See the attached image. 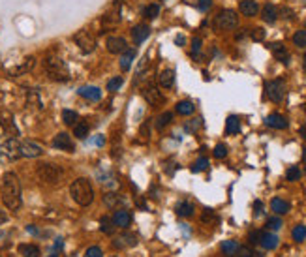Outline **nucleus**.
Returning <instances> with one entry per match:
<instances>
[{"label":"nucleus","instance_id":"obj_1","mask_svg":"<svg viewBox=\"0 0 306 257\" xmlns=\"http://www.w3.org/2000/svg\"><path fill=\"white\" fill-rule=\"evenodd\" d=\"M0 193H2V201H4L6 209L9 210L21 209V203H23L21 201V184H19V179L15 173H6L4 175Z\"/></svg>","mask_w":306,"mask_h":257},{"label":"nucleus","instance_id":"obj_2","mask_svg":"<svg viewBox=\"0 0 306 257\" xmlns=\"http://www.w3.org/2000/svg\"><path fill=\"white\" fill-rule=\"evenodd\" d=\"M70 193L77 205L81 207H88L94 199V190H92V184L87 181V179H77V181L72 182L70 186Z\"/></svg>","mask_w":306,"mask_h":257},{"label":"nucleus","instance_id":"obj_3","mask_svg":"<svg viewBox=\"0 0 306 257\" xmlns=\"http://www.w3.org/2000/svg\"><path fill=\"white\" fill-rule=\"evenodd\" d=\"M44 68H45L47 75L51 79H55V81L64 83V81L70 79V70L64 64V60H60L58 57H47L45 62H44Z\"/></svg>","mask_w":306,"mask_h":257},{"label":"nucleus","instance_id":"obj_4","mask_svg":"<svg viewBox=\"0 0 306 257\" xmlns=\"http://www.w3.org/2000/svg\"><path fill=\"white\" fill-rule=\"evenodd\" d=\"M36 173L40 177V181L47 182V184H58L62 181V175H64L62 169L58 165H53V163H40Z\"/></svg>","mask_w":306,"mask_h":257},{"label":"nucleus","instance_id":"obj_5","mask_svg":"<svg viewBox=\"0 0 306 257\" xmlns=\"http://www.w3.org/2000/svg\"><path fill=\"white\" fill-rule=\"evenodd\" d=\"M237 25H239V15L233 10H222L214 19V27L218 30H233L237 29Z\"/></svg>","mask_w":306,"mask_h":257},{"label":"nucleus","instance_id":"obj_6","mask_svg":"<svg viewBox=\"0 0 306 257\" xmlns=\"http://www.w3.org/2000/svg\"><path fill=\"white\" fill-rule=\"evenodd\" d=\"M265 90H267V96L274 104H280L284 98H286V81L284 79H274V81H269L265 85Z\"/></svg>","mask_w":306,"mask_h":257},{"label":"nucleus","instance_id":"obj_7","mask_svg":"<svg viewBox=\"0 0 306 257\" xmlns=\"http://www.w3.org/2000/svg\"><path fill=\"white\" fill-rule=\"evenodd\" d=\"M74 41H75V45L81 49L85 55H90L94 49H96V39H94V36L88 32V30H81V32H77Z\"/></svg>","mask_w":306,"mask_h":257},{"label":"nucleus","instance_id":"obj_8","mask_svg":"<svg viewBox=\"0 0 306 257\" xmlns=\"http://www.w3.org/2000/svg\"><path fill=\"white\" fill-rule=\"evenodd\" d=\"M19 147H21V143H19L17 139H15V137H9L8 141H4V143L0 145V154L9 158V160H15V158L21 156Z\"/></svg>","mask_w":306,"mask_h":257},{"label":"nucleus","instance_id":"obj_9","mask_svg":"<svg viewBox=\"0 0 306 257\" xmlns=\"http://www.w3.org/2000/svg\"><path fill=\"white\" fill-rule=\"evenodd\" d=\"M19 150H21V156H25V158H38V156H42V152H44V148L38 143H34V141H30V139L21 141Z\"/></svg>","mask_w":306,"mask_h":257},{"label":"nucleus","instance_id":"obj_10","mask_svg":"<svg viewBox=\"0 0 306 257\" xmlns=\"http://www.w3.org/2000/svg\"><path fill=\"white\" fill-rule=\"evenodd\" d=\"M143 98H145V100L149 102V105H152V107H158L160 104H164V96L158 90V86H154V85H149L147 88H143Z\"/></svg>","mask_w":306,"mask_h":257},{"label":"nucleus","instance_id":"obj_11","mask_svg":"<svg viewBox=\"0 0 306 257\" xmlns=\"http://www.w3.org/2000/svg\"><path fill=\"white\" fill-rule=\"evenodd\" d=\"M53 147H55V148H58V150H64V152H74V150H75L74 141L70 139V135L66 134V132L58 134L55 139H53Z\"/></svg>","mask_w":306,"mask_h":257},{"label":"nucleus","instance_id":"obj_12","mask_svg":"<svg viewBox=\"0 0 306 257\" xmlns=\"http://www.w3.org/2000/svg\"><path fill=\"white\" fill-rule=\"evenodd\" d=\"M105 45H107V51L109 53H124L126 51V39L121 38V36H109L107 38V41H105Z\"/></svg>","mask_w":306,"mask_h":257},{"label":"nucleus","instance_id":"obj_13","mask_svg":"<svg viewBox=\"0 0 306 257\" xmlns=\"http://www.w3.org/2000/svg\"><path fill=\"white\" fill-rule=\"evenodd\" d=\"M265 124H267L269 128H274V130H286V128L289 126L288 118L282 116V114H278V113L269 114V116L265 118Z\"/></svg>","mask_w":306,"mask_h":257},{"label":"nucleus","instance_id":"obj_14","mask_svg":"<svg viewBox=\"0 0 306 257\" xmlns=\"http://www.w3.org/2000/svg\"><path fill=\"white\" fill-rule=\"evenodd\" d=\"M77 92H79V96H83L85 100H90V102H100L102 100V90L98 86H81Z\"/></svg>","mask_w":306,"mask_h":257},{"label":"nucleus","instance_id":"obj_15","mask_svg":"<svg viewBox=\"0 0 306 257\" xmlns=\"http://www.w3.org/2000/svg\"><path fill=\"white\" fill-rule=\"evenodd\" d=\"M113 223H115L117 227H121V229L130 227L131 214L128 212V210H117V212H115V216H113Z\"/></svg>","mask_w":306,"mask_h":257},{"label":"nucleus","instance_id":"obj_16","mask_svg":"<svg viewBox=\"0 0 306 257\" xmlns=\"http://www.w3.org/2000/svg\"><path fill=\"white\" fill-rule=\"evenodd\" d=\"M239 10H241L242 15H246V17H254V15H258L260 6H258V2H256V0H241Z\"/></svg>","mask_w":306,"mask_h":257},{"label":"nucleus","instance_id":"obj_17","mask_svg":"<svg viewBox=\"0 0 306 257\" xmlns=\"http://www.w3.org/2000/svg\"><path fill=\"white\" fill-rule=\"evenodd\" d=\"M260 244L265 250H274V248L278 246V237L274 233H269V231H261Z\"/></svg>","mask_w":306,"mask_h":257},{"label":"nucleus","instance_id":"obj_18","mask_svg":"<svg viewBox=\"0 0 306 257\" xmlns=\"http://www.w3.org/2000/svg\"><path fill=\"white\" fill-rule=\"evenodd\" d=\"M270 51H272V55H274L276 60L284 62V64H288L289 62V53L284 43H270Z\"/></svg>","mask_w":306,"mask_h":257},{"label":"nucleus","instance_id":"obj_19","mask_svg":"<svg viewBox=\"0 0 306 257\" xmlns=\"http://www.w3.org/2000/svg\"><path fill=\"white\" fill-rule=\"evenodd\" d=\"M149 36H150V29L147 25H137V27H133V30H131V38H133L135 43H143Z\"/></svg>","mask_w":306,"mask_h":257},{"label":"nucleus","instance_id":"obj_20","mask_svg":"<svg viewBox=\"0 0 306 257\" xmlns=\"http://www.w3.org/2000/svg\"><path fill=\"white\" fill-rule=\"evenodd\" d=\"M241 132V118L239 116H227V120H225V134L227 135H237Z\"/></svg>","mask_w":306,"mask_h":257},{"label":"nucleus","instance_id":"obj_21","mask_svg":"<svg viewBox=\"0 0 306 257\" xmlns=\"http://www.w3.org/2000/svg\"><path fill=\"white\" fill-rule=\"evenodd\" d=\"M158 83H160V86H164V88H171L173 86V83H175V72L173 70H164L160 75H158Z\"/></svg>","mask_w":306,"mask_h":257},{"label":"nucleus","instance_id":"obj_22","mask_svg":"<svg viewBox=\"0 0 306 257\" xmlns=\"http://www.w3.org/2000/svg\"><path fill=\"white\" fill-rule=\"evenodd\" d=\"M261 17H263V21H267V23H274V21L278 19V8L272 6V4H265L263 10H261Z\"/></svg>","mask_w":306,"mask_h":257},{"label":"nucleus","instance_id":"obj_23","mask_svg":"<svg viewBox=\"0 0 306 257\" xmlns=\"http://www.w3.org/2000/svg\"><path fill=\"white\" fill-rule=\"evenodd\" d=\"M175 212L180 216V218H190L194 214V205L190 201H180L175 207Z\"/></svg>","mask_w":306,"mask_h":257},{"label":"nucleus","instance_id":"obj_24","mask_svg":"<svg viewBox=\"0 0 306 257\" xmlns=\"http://www.w3.org/2000/svg\"><path fill=\"white\" fill-rule=\"evenodd\" d=\"M270 209L274 210L276 214H288L289 209H291V205H289L288 201L280 199V197H274V199L270 201Z\"/></svg>","mask_w":306,"mask_h":257},{"label":"nucleus","instance_id":"obj_25","mask_svg":"<svg viewBox=\"0 0 306 257\" xmlns=\"http://www.w3.org/2000/svg\"><path fill=\"white\" fill-rule=\"evenodd\" d=\"M133 58H135V49H126V51H124V55L121 57V68L124 70V72H128V70H130Z\"/></svg>","mask_w":306,"mask_h":257},{"label":"nucleus","instance_id":"obj_26","mask_svg":"<svg viewBox=\"0 0 306 257\" xmlns=\"http://www.w3.org/2000/svg\"><path fill=\"white\" fill-rule=\"evenodd\" d=\"M19 254L23 257H38L40 248L34 246V244H19Z\"/></svg>","mask_w":306,"mask_h":257},{"label":"nucleus","instance_id":"obj_27","mask_svg":"<svg viewBox=\"0 0 306 257\" xmlns=\"http://www.w3.org/2000/svg\"><path fill=\"white\" fill-rule=\"evenodd\" d=\"M220 248H222V252L225 254V257H233L237 254V250H239V244L235 240H223Z\"/></svg>","mask_w":306,"mask_h":257},{"label":"nucleus","instance_id":"obj_28","mask_svg":"<svg viewBox=\"0 0 306 257\" xmlns=\"http://www.w3.org/2000/svg\"><path fill=\"white\" fill-rule=\"evenodd\" d=\"M195 111V107L192 102H188V100H184V102H178L176 104V113L178 114H184V116H188V114H192Z\"/></svg>","mask_w":306,"mask_h":257},{"label":"nucleus","instance_id":"obj_29","mask_svg":"<svg viewBox=\"0 0 306 257\" xmlns=\"http://www.w3.org/2000/svg\"><path fill=\"white\" fill-rule=\"evenodd\" d=\"M121 21V4H117V8H115V11H109V13H105L103 15V23L105 25H115V23H119Z\"/></svg>","mask_w":306,"mask_h":257},{"label":"nucleus","instance_id":"obj_30","mask_svg":"<svg viewBox=\"0 0 306 257\" xmlns=\"http://www.w3.org/2000/svg\"><path fill=\"white\" fill-rule=\"evenodd\" d=\"M62 120H64L66 126H75L77 120H79V114L75 113V111H72V109H64L62 111Z\"/></svg>","mask_w":306,"mask_h":257},{"label":"nucleus","instance_id":"obj_31","mask_svg":"<svg viewBox=\"0 0 306 257\" xmlns=\"http://www.w3.org/2000/svg\"><path fill=\"white\" fill-rule=\"evenodd\" d=\"M100 231H102V233H105V235H111L113 231H115V223H113V218H109V216H103V218L100 220Z\"/></svg>","mask_w":306,"mask_h":257},{"label":"nucleus","instance_id":"obj_32","mask_svg":"<svg viewBox=\"0 0 306 257\" xmlns=\"http://www.w3.org/2000/svg\"><path fill=\"white\" fill-rule=\"evenodd\" d=\"M158 15H160V6H158V4H149V6L143 10V17L149 21L156 19Z\"/></svg>","mask_w":306,"mask_h":257},{"label":"nucleus","instance_id":"obj_33","mask_svg":"<svg viewBox=\"0 0 306 257\" xmlns=\"http://www.w3.org/2000/svg\"><path fill=\"white\" fill-rule=\"evenodd\" d=\"M74 135L77 139H85L88 135V124L87 122H77L74 126Z\"/></svg>","mask_w":306,"mask_h":257},{"label":"nucleus","instance_id":"obj_34","mask_svg":"<svg viewBox=\"0 0 306 257\" xmlns=\"http://www.w3.org/2000/svg\"><path fill=\"white\" fill-rule=\"evenodd\" d=\"M171 120H173V113L171 111H166L164 114H160L156 120V128L158 130H164L167 124H171Z\"/></svg>","mask_w":306,"mask_h":257},{"label":"nucleus","instance_id":"obj_35","mask_svg":"<svg viewBox=\"0 0 306 257\" xmlns=\"http://www.w3.org/2000/svg\"><path fill=\"white\" fill-rule=\"evenodd\" d=\"M291 237H293V240L295 242H303V240H306V225H295V229H293V233H291Z\"/></svg>","mask_w":306,"mask_h":257},{"label":"nucleus","instance_id":"obj_36","mask_svg":"<svg viewBox=\"0 0 306 257\" xmlns=\"http://www.w3.org/2000/svg\"><path fill=\"white\" fill-rule=\"evenodd\" d=\"M103 199H105V205H107V207H117V205H124V203H126L121 195H115V193H107Z\"/></svg>","mask_w":306,"mask_h":257},{"label":"nucleus","instance_id":"obj_37","mask_svg":"<svg viewBox=\"0 0 306 257\" xmlns=\"http://www.w3.org/2000/svg\"><path fill=\"white\" fill-rule=\"evenodd\" d=\"M122 83H124V79H122V77H113V79L107 81V90H109V92H115V90H119V88H121Z\"/></svg>","mask_w":306,"mask_h":257},{"label":"nucleus","instance_id":"obj_38","mask_svg":"<svg viewBox=\"0 0 306 257\" xmlns=\"http://www.w3.org/2000/svg\"><path fill=\"white\" fill-rule=\"evenodd\" d=\"M293 43H295L297 47H306V30H299V32H295V36H293Z\"/></svg>","mask_w":306,"mask_h":257},{"label":"nucleus","instance_id":"obj_39","mask_svg":"<svg viewBox=\"0 0 306 257\" xmlns=\"http://www.w3.org/2000/svg\"><path fill=\"white\" fill-rule=\"evenodd\" d=\"M286 179H288L289 182H295L301 179V169H299L297 165H293V167H289L288 173H286Z\"/></svg>","mask_w":306,"mask_h":257},{"label":"nucleus","instance_id":"obj_40","mask_svg":"<svg viewBox=\"0 0 306 257\" xmlns=\"http://www.w3.org/2000/svg\"><path fill=\"white\" fill-rule=\"evenodd\" d=\"M209 167V160L207 158H199L197 162L194 163V167H192V171L194 173H199V171H205Z\"/></svg>","mask_w":306,"mask_h":257},{"label":"nucleus","instance_id":"obj_41","mask_svg":"<svg viewBox=\"0 0 306 257\" xmlns=\"http://www.w3.org/2000/svg\"><path fill=\"white\" fill-rule=\"evenodd\" d=\"M227 156V147L225 145H216L214 147V158H218V160H222V158H225Z\"/></svg>","mask_w":306,"mask_h":257},{"label":"nucleus","instance_id":"obj_42","mask_svg":"<svg viewBox=\"0 0 306 257\" xmlns=\"http://www.w3.org/2000/svg\"><path fill=\"white\" fill-rule=\"evenodd\" d=\"M85 257H103V252L100 246H90L85 252Z\"/></svg>","mask_w":306,"mask_h":257},{"label":"nucleus","instance_id":"obj_43","mask_svg":"<svg viewBox=\"0 0 306 257\" xmlns=\"http://www.w3.org/2000/svg\"><path fill=\"white\" fill-rule=\"evenodd\" d=\"M282 225H284V223H282V220L280 218H269L267 220V227H269L270 231H278Z\"/></svg>","mask_w":306,"mask_h":257},{"label":"nucleus","instance_id":"obj_44","mask_svg":"<svg viewBox=\"0 0 306 257\" xmlns=\"http://www.w3.org/2000/svg\"><path fill=\"white\" fill-rule=\"evenodd\" d=\"M237 257H254L256 254L252 252V248L248 246H239V250H237V254H235Z\"/></svg>","mask_w":306,"mask_h":257},{"label":"nucleus","instance_id":"obj_45","mask_svg":"<svg viewBox=\"0 0 306 257\" xmlns=\"http://www.w3.org/2000/svg\"><path fill=\"white\" fill-rule=\"evenodd\" d=\"M250 36H252V39H256V41H263L265 39V30L263 29H252V32H250Z\"/></svg>","mask_w":306,"mask_h":257},{"label":"nucleus","instance_id":"obj_46","mask_svg":"<svg viewBox=\"0 0 306 257\" xmlns=\"http://www.w3.org/2000/svg\"><path fill=\"white\" fill-rule=\"evenodd\" d=\"M199 51H201V39L194 38V41H192V55L197 58L199 57Z\"/></svg>","mask_w":306,"mask_h":257},{"label":"nucleus","instance_id":"obj_47","mask_svg":"<svg viewBox=\"0 0 306 257\" xmlns=\"http://www.w3.org/2000/svg\"><path fill=\"white\" fill-rule=\"evenodd\" d=\"M211 6H213V0H197V8L201 11L211 10Z\"/></svg>","mask_w":306,"mask_h":257},{"label":"nucleus","instance_id":"obj_48","mask_svg":"<svg viewBox=\"0 0 306 257\" xmlns=\"http://www.w3.org/2000/svg\"><path fill=\"white\" fill-rule=\"evenodd\" d=\"M261 238V231H252L250 235H248V240H250V244H258Z\"/></svg>","mask_w":306,"mask_h":257},{"label":"nucleus","instance_id":"obj_49","mask_svg":"<svg viewBox=\"0 0 306 257\" xmlns=\"http://www.w3.org/2000/svg\"><path fill=\"white\" fill-rule=\"evenodd\" d=\"M122 240H126V244H128V246H135V244H137V238L133 237V235H124Z\"/></svg>","mask_w":306,"mask_h":257},{"label":"nucleus","instance_id":"obj_50","mask_svg":"<svg viewBox=\"0 0 306 257\" xmlns=\"http://www.w3.org/2000/svg\"><path fill=\"white\" fill-rule=\"evenodd\" d=\"M254 209H256V216H261V214H263V203H261V201H256V203H254Z\"/></svg>","mask_w":306,"mask_h":257},{"label":"nucleus","instance_id":"obj_51","mask_svg":"<svg viewBox=\"0 0 306 257\" xmlns=\"http://www.w3.org/2000/svg\"><path fill=\"white\" fill-rule=\"evenodd\" d=\"M299 134H301V137H305L306 139V124H303V126L299 128Z\"/></svg>","mask_w":306,"mask_h":257},{"label":"nucleus","instance_id":"obj_52","mask_svg":"<svg viewBox=\"0 0 306 257\" xmlns=\"http://www.w3.org/2000/svg\"><path fill=\"white\" fill-rule=\"evenodd\" d=\"M103 143H105V139H103L102 135H100V137H98V139H96V145H100V147H102Z\"/></svg>","mask_w":306,"mask_h":257},{"label":"nucleus","instance_id":"obj_53","mask_svg":"<svg viewBox=\"0 0 306 257\" xmlns=\"http://www.w3.org/2000/svg\"><path fill=\"white\" fill-rule=\"evenodd\" d=\"M176 43L182 45V43H184V38H182V36H176Z\"/></svg>","mask_w":306,"mask_h":257},{"label":"nucleus","instance_id":"obj_54","mask_svg":"<svg viewBox=\"0 0 306 257\" xmlns=\"http://www.w3.org/2000/svg\"><path fill=\"white\" fill-rule=\"evenodd\" d=\"M303 70H305V73H306V55L303 57Z\"/></svg>","mask_w":306,"mask_h":257},{"label":"nucleus","instance_id":"obj_55","mask_svg":"<svg viewBox=\"0 0 306 257\" xmlns=\"http://www.w3.org/2000/svg\"><path fill=\"white\" fill-rule=\"evenodd\" d=\"M49 257H58V254H56V252H55V254H51V256H49Z\"/></svg>","mask_w":306,"mask_h":257},{"label":"nucleus","instance_id":"obj_56","mask_svg":"<svg viewBox=\"0 0 306 257\" xmlns=\"http://www.w3.org/2000/svg\"><path fill=\"white\" fill-rule=\"evenodd\" d=\"M303 158L306 160V147H305V152H303Z\"/></svg>","mask_w":306,"mask_h":257},{"label":"nucleus","instance_id":"obj_57","mask_svg":"<svg viewBox=\"0 0 306 257\" xmlns=\"http://www.w3.org/2000/svg\"><path fill=\"white\" fill-rule=\"evenodd\" d=\"M4 220H6V218H4V216H2V214H0V221H4Z\"/></svg>","mask_w":306,"mask_h":257},{"label":"nucleus","instance_id":"obj_58","mask_svg":"<svg viewBox=\"0 0 306 257\" xmlns=\"http://www.w3.org/2000/svg\"><path fill=\"white\" fill-rule=\"evenodd\" d=\"M305 162H306V160H305ZM305 173H306V167H305Z\"/></svg>","mask_w":306,"mask_h":257},{"label":"nucleus","instance_id":"obj_59","mask_svg":"<svg viewBox=\"0 0 306 257\" xmlns=\"http://www.w3.org/2000/svg\"><path fill=\"white\" fill-rule=\"evenodd\" d=\"M113 257H117V256H113Z\"/></svg>","mask_w":306,"mask_h":257}]
</instances>
